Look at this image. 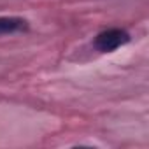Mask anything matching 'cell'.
<instances>
[{
    "label": "cell",
    "instance_id": "obj_1",
    "mask_svg": "<svg viewBox=\"0 0 149 149\" xmlns=\"http://www.w3.org/2000/svg\"><path fill=\"white\" fill-rule=\"evenodd\" d=\"M130 33L125 28H107L97 33V37L93 39V47L98 53H114L116 49L123 47L125 44L130 42Z\"/></svg>",
    "mask_w": 149,
    "mask_h": 149
},
{
    "label": "cell",
    "instance_id": "obj_2",
    "mask_svg": "<svg viewBox=\"0 0 149 149\" xmlns=\"http://www.w3.org/2000/svg\"><path fill=\"white\" fill-rule=\"evenodd\" d=\"M28 21L19 16H0V35H13L28 30Z\"/></svg>",
    "mask_w": 149,
    "mask_h": 149
}]
</instances>
